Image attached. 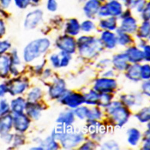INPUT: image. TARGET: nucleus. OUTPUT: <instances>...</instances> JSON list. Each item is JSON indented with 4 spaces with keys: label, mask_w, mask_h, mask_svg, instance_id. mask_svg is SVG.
Instances as JSON below:
<instances>
[{
    "label": "nucleus",
    "mask_w": 150,
    "mask_h": 150,
    "mask_svg": "<svg viewBox=\"0 0 150 150\" xmlns=\"http://www.w3.org/2000/svg\"><path fill=\"white\" fill-rule=\"evenodd\" d=\"M78 46L81 56L90 58L102 51L103 45L102 41L94 37L82 36L78 40Z\"/></svg>",
    "instance_id": "obj_1"
},
{
    "label": "nucleus",
    "mask_w": 150,
    "mask_h": 150,
    "mask_svg": "<svg viewBox=\"0 0 150 150\" xmlns=\"http://www.w3.org/2000/svg\"><path fill=\"white\" fill-rule=\"evenodd\" d=\"M50 46L47 39H39L31 42L25 49L24 58L27 62H30L45 53Z\"/></svg>",
    "instance_id": "obj_2"
},
{
    "label": "nucleus",
    "mask_w": 150,
    "mask_h": 150,
    "mask_svg": "<svg viewBox=\"0 0 150 150\" xmlns=\"http://www.w3.org/2000/svg\"><path fill=\"white\" fill-rule=\"evenodd\" d=\"M106 107H108L109 113L112 115L114 122L118 126H122L127 122L129 112L126 108L122 106L120 102H112Z\"/></svg>",
    "instance_id": "obj_3"
},
{
    "label": "nucleus",
    "mask_w": 150,
    "mask_h": 150,
    "mask_svg": "<svg viewBox=\"0 0 150 150\" xmlns=\"http://www.w3.org/2000/svg\"><path fill=\"white\" fill-rule=\"evenodd\" d=\"M98 14L102 17H115L122 14V6L117 0H111L100 7Z\"/></svg>",
    "instance_id": "obj_4"
},
{
    "label": "nucleus",
    "mask_w": 150,
    "mask_h": 150,
    "mask_svg": "<svg viewBox=\"0 0 150 150\" xmlns=\"http://www.w3.org/2000/svg\"><path fill=\"white\" fill-rule=\"evenodd\" d=\"M56 45L62 51L71 54L76 51V42L71 37L68 35L61 36L57 40Z\"/></svg>",
    "instance_id": "obj_5"
},
{
    "label": "nucleus",
    "mask_w": 150,
    "mask_h": 150,
    "mask_svg": "<svg viewBox=\"0 0 150 150\" xmlns=\"http://www.w3.org/2000/svg\"><path fill=\"white\" fill-rule=\"evenodd\" d=\"M117 87V82L114 79L102 78L97 79L94 84L96 91L101 93H109L113 91Z\"/></svg>",
    "instance_id": "obj_6"
},
{
    "label": "nucleus",
    "mask_w": 150,
    "mask_h": 150,
    "mask_svg": "<svg viewBox=\"0 0 150 150\" xmlns=\"http://www.w3.org/2000/svg\"><path fill=\"white\" fill-rule=\"evenodd\" d=\"M61 144L64 148L70 149L76 146L83 140V136L78 133H67L60 137Z\"/></svg>",
    "instance_id": "obj_7"
},
{
    "label": "nucleus",
    "mask_w": 150,
    "mask_h": 150,
    "mask_svg": "<svg viewBox=\"0 0 150 150\" xmlns=\"http://www.w3.org/2000/svg\"><path fill=\"white\" fill-rule=\"evenodd\" d=\"M61 102L72 108H76L85 103L84 96L78 93H70L63 96Z\"/></svg>",
    "instance_id": "obj_8"
},
{
    "label": "nucleus",
    "mask_w": 150,
    "mask_h": 150,
    "mask_svg": "<svg viewBox=\"0 0 150 150\" xmlns=\"http://www.w3.org/2000/svg\"><path fill=\"white\" fill-rule=\"evenodd\" d=\"M43 18V11L40 10H35L30 13L25 21V27L27 29L35 28Z\"/></svg>",
    "instance_id": "obj_9"
},
{
    "label": "nucleus",
    "mask_w": 150,
    "mask_h": 150,
    "mask_svg": "<svg viewBox=\"0 0 150 150\" xmlns=\"http://www.w3.org/2000/svg\"><path fill=\"white\" fill-rule=\"evenodd\" d=\"M66 91V83L62 79L56 80L49 89L50 96L54 98L63 96Z\"/></svg>",
    "instance_id": "obj_10"
},
{
    "label": "nucleus",
    "mask_w": 150,
    "mask_h": 150,
    "mask_svg": "<svg viewBox=\"0 0 150 150\" xmlns=\"http://www.w3.org/2000/svg\"><path fill=\"white\" fill-rule=\"evenodd\" d=\"M100 4L98 1L95 0H90L85 4L83 10L85 15L90 19H94L96 14L98 13Z\"/></svg>",
    "instance_id": "obj_11"
},
{
    "label": "nucleus",
    "mask_w": 150,
    "mask_h": 150,
    "mask_svg": "<svg viewBox=\"0 0 150 150\" xmlns=\"http://www.w3.org/2000/svg\"><path fill=\"white\" fill-rule=\"evenodd\" d=\"M128 61L134 63L141 62L144 59V52L136 47H131L126 52Z\"/></svg>",
    "instance_id": "obj_12"
},
{
    "label": "nucleus",
    "mask_w": 150,
    "mask_h": 150,
    "mask_svg": "<svg viewBox=\"0 0 150 150\" xmlns=\"http://www.w3.org/2000/svg\"><path fill=\"white\" fill-rule=\"evenodd\" d=\"M137 25L135 19L132 17H127L124 18L121 22L120 30L122 32L126 33H133L137 30Z\"/></svg>",
    "instance_id": "obj_13"
},
{
    "label": "nucleus",
    "mask_w": 150,
    "mask_h": 150,
    "mask_svg": "<svg viewBox=\"0 0 150 150\" xmlns=\"http://www.w3.org/2000/svg\"><path fill=\"white\" fill-rule=\"evenodd\" d=\"M101 39L103 44L109 49L114 48L117 43V36L109 31H106L102 33Z\"/></svg>",
    "instance_id": "obj_14"
},
{
    "label": "nucleus",
    "mask_w": 150,
    "mask_h": 150,
    "mask_svg": "<svg viewBox=\"0 0 150 150\" xmlns=\"http://www.w3.org/2000/svg\"><path fill=\"white\" fill-rule=\"evenodd\" d=\"M17 115L14 118V124L16 129L21 132L26 130L30 124V121L28 118L22 114H16Z\"/></svg>",
    "instance_id": "obj_15"
},
{
    "label": "nucleus",
    "mask_w": 150,
    "mask_h": 150,
    "mask_svg": "<svg viewBox=\"0 0 150 150\" xmlns=\"http://www.w3.org/2000/svg\"><path fill=\"white\" fill-rule=\"evenodd\" d=\"M128 59L126 55V54H120L115 55L112 62L114 66L120 70H125L128 69L129 64H128Z\"/></svg>",
    "instance_id": "obj_16"
},
{
    "label": "nucleus",
    "mask_w": 150,
    "mask_h": 150,
    "mask_svg": "<svg viewBox=\"0 0 150 150\" xmlns=\"http://www.w3.org/2000/svg\"><path fill=\"white\" fill-rule=\"evenodd\" d=\"M141 67L138 64L129 67L126 74L128 78L133 81H139L141 79Z\"/></svg>",
    "instance_id": "obj_17"
},
{
    "label": "nucleus",
    "mask_w": 150,
    "mask_h": 150,
    "mask_svg": "<svg viewBox=\"0 0 150 150\" xmlns=\"http://www.w3.org/2000/svg\"><path fill=\"white\" fill-rule=\"evenodd\" d=\"M81 30V25L76 19H70L66 25V32L71 35H76L79 34Z\"/></svg>",
    "instance_id": "obj_18"
},
{
    "label": "nucleus",
    "mask_w": 150,
    "mask_h": 150,
    "mask_svg": "<svg viewBox=\"0 0 150 150\" xmlns=\"http://www.w3.org/2000/svg\"><path fill=\"white\" fill-rule=\"evenodd\" d=\"M42 110V109L40 106L34 103V102H31V103L27 104V114L31 118L35 120H37L40 117Z\"/></svg>",
    "instance_id": "obj_19"
},
{
    "label": "nucleus",
    "mask_w": 150,
    "mask_h": 150,
    "mask_svg": "<svg viewBox=\"0 0 150 150\" xmlns=\"http://www.w3.org/2000/svg\"><path fill=\"white\" fill-rule=\"evenodd\" d=\"M99 26L108 31L114 30L117 27V19L115 17H110L102 19L100 22Z\"/></svg>",
    "instance_id": "obj_20"
},
{
    "label": "nucleus",
    "mask_w": 150,
    "mask_h": 150,
    "mask_svg": "<svg viewBox=\"0 0 150 150\" xmlns=\"http://www.w3.org/2000/svg\"><path fill=\"white\" fill-rule=\"evenodd\" d=\"M26 84L21 81H14L9 86V91L11 94L15 95L21 93L26 88Z\"/></svg>",
    "instance_id": "obj_21"
},
{
    "label": "nucleus",
    "mask_w": 150,
    "mask_h": 150,
    "mask_svg": "<svg viewBox=\"0 0 150 150\" xmlns=\"http://www.w3.org/2000/svg\"><path fill=\"white\" fill-rule=\"evenodd\" d=\"M127 135L128 142L133 146L136 145L141 137V133L139 131L135 128L130 129L127 131Z\"/></svg>",
    "instance_id": "obj_22"
},
{
    "label": "nucleus",
    "mask_w": 150,
    "mask_h": 150,
    "mask_svg": "<svg viewBox=\"0 0 150 150\" xmlns=\"http://www.w3.org/2000/svg\"><path fill=\"white\" fill-rule=\"evenodd\" d=\"M74 117L73 112L71 110H68L62 112L59 116L57 122L67 125L71 124L74 121Z\"/></svg>",
    "instance_id": "obj_23"
},
{
    "label": "nucleus",
    "mask_w": 150,
    "mask_h": 150,
    "mask_svg": "<svg viewBox=\"0 0 150 150\" xmlns=\"http://www.w3.org/2000/svg\"><path fill=\"white\" fill-rule=\"evenodd\" d=\"M12 118L10 116L7 115L0 118V132L5 133L11 127Z\"/></svg>",
    "instance_id": "obj_24"
},
{
    "label": "nucleus",
    "mask_w": 150,
    "mask_h": 150,
    "mask_svg": "<svg viewBox=\"0 0 150 150\" xmlns=\"http://www.w3.org/2000/svg\"><path fill=\"white\" fill-rule=\"evenodd\" d=\"M98 97L99 94L96 91L91 90L88 93L84 96L85 103L88 105H97L98 100Z\"/></svg>",
    "instance_id": "obj_25"
},
{
    "label": "nucleus",
    "mask_w": 150,
    "mask_h": 150,
    "mask_svg": "<svg viewBox=\"0 0 150 150\" xmlns=\"http://www.w3.org/2000/svg\"><path fill=\"white\" fill-rule=\"evenodd\" d=\"M117 32L118 34V36L117 37V42L120 45L122 46H126L132 42L130 37L126 33L122 32L120 29L118 30Z\"/></svg>",
    "instance_id": "obj_26"
},
{
    "label": "nucleus",
    "mask_w": 150,
    "mask_h": 150,
    "mask_svg": "<svg viewBox=\"0 0 150 150\" xmlns=\"http://www.w3.org/2000/svg\"><path fill=\"white\" fill-rule=\"evenodd\" d=\"M25 107V103L21 98L15 100L11 103L12 109L16 114H22Z\"/></svg>",
    "instance_id": "obj_27"
},
{
    "label": "nucleus",
    "mask_w": 150,
    "mask_h": 150,
    "mask_svg": "<svg viewBox=\"0 0 150 150\" xmlns=\"http://www.w3.org/2000/svg\"><path fill=\"white\" fill-rule=\"evenodd\" d=\"M9 68L8 58L4 56L0 57V76H4L7 74Z\"/></svg>",
    "instance_id": "obj_28"
},
{
    "label": "nucleus",
    "mask_w": 150,
    "mask_h": 150,
    "mask_svg": "<svg viewBox=\"0 0 150 150\" xmlns=\"http://www.w3.org/2000/svg\"><path fill=\"white\" fill-rule=\"evenodd\" d=\"M149 35V22L145 21L141 26L138 33H137V37L139 38H147Z\"/></svg>",
    "instance_id": "obj_29"
},
{
    "label": "nucleus",
    "mask_w": 150,
    "mask_h": 150,
    "mask_svg": "<svg viewBox=\"0 0 150 150\" xmlns=\"http://www.w3.org/2000/svg\"><path fill=\"white\" fill-rule=\"evenodd\" d=\"M112 96L108 93H102L101 94H99L98 100L97 105L102 106H107L111 100Z\"/></svg>",
    "instance_id": "obj_30"
},
{
    "label": "nucleus",
    "mask_w": 150,
    "mask_h": 150,
    "mask_svg": "<svg viewBox=\"0 0 150 150\" xmlns=\"http://www.w3.org/2000/svg\"><path fill=\"white\" fill-rule=\"evenodd\" d=\"M137 120L142 122H145L149 120V109L145 108L142 109L139 113L136 115Z\"/></svg>",
    "instance_id": "obj_31"
},
{
    "label": "nucleus",
    "mask_w": 150,
    "mask_h": 150,
    "mask_svg": "<svg viewBox=\"0 0 150 150\" xmlns=\"http://www.w3.org/2000/svg\"><path fill=\"white\" fill-rule=\"evenodd\" d=\"M121 100L124 104L130 106L134 105L138 99L134 95H124L121 97Z\"/></svg>",
    "instance_id": "obj_32"
},
{
    "label": "nucleus",
    "mask_w": 150,
    "mask_h": 150,
    "mask_svg": "<svg viewBox=\"0 0 150 150\" xmlns=\"http://www.w3.org/2000/svg\"><path fill=\"white\" fill-rule=\"evenodd\" d=\"M89 112V109L86 107L81 106L75 109L74 110V114L76 115L79 118L83 120L85 118H87Z\"/></svg>",
    "instance_id": "obj_33"
},
{
    "label": "nucleus",
    "mask_w": 150,
    "mask_h": 150,
    "mask_svg": "<svg viewBox=\"0 0 150 150\" xmlns=\"http://www.w3.org/2000/svg\"><path fill=\"white\" fill-rule=\"evenodd\" d=\"M43 146L47 149H56L58 148L57 144L52 137H47L42 143Z\"/></svg>",
    "instance_id": "obj_34"
},
{
    "label": "nucleus",
    "mask_w": 150,
    "mask_h": 150,
    "mask_svg": "<svg viewBox=\"0 0 150 150\" xmlns=\"http://www.w3.org/2000/svg\"><path fill=\"white\" fill-rule=\"evenodd\" d=\"M101 117V112L98 108H94L92 110H89L87 118L91 120H98Z\"/></svg>",
    "instance_id": "obj_35"
},
{
    "label": "nucleus",
    "mask_w": 150,
    "mask_h": 150,
    "mask_svg": "<svg viewBox=\"0 0 150 150\" xmlns=\"http://www.w3.org/2000/svg\"><path fill=\"white\" fill-rule=\"evenodd\" d=\"M41 96V91L39 88H35L32 90L28 95V100L31 102H34L37 100Z\"/></svg>",
    "instance_id": "obj_36"
},
{
    "label": "nucleus",
    "mask_w": 150,
    "mask_h": 150,
    "mask_svg": "<svg viewBox=\"0 0 150 150\" xmlns=\"http://www.w3.org/2000/svg\"><path fill=\"white\" fill-rule=\"evenodd\" d=\"M94 28V24L91 21H85L82 22L81 29L84 32H90Z\"/></svg>",
    "instance_id": "obj_37"
},
{
    "label": "nucleus",
    "mask_w": 150,
    "mask_h": 150,
    "mask_svg": "<svg viewBox=\"0 0 150 150\" xmlns=\"http://www.w3.org/2000/svg\"><path fill=\"white\" fill-rule=\"evenodd\" d=\"M141 78L144 79H149L150 75V68L149 65H144L141 68Z\"/></svg>",
    "instance_id": "obj_38"
},
{
    "label": "nucleus",
    "mask_w": 150,
    "mask_h": 150,
    "mask_svg": "<svg viewBox=\"0 0 150 150\" xmlns=\"http://www.w3.org/2000/svg\"><path fill=\"white\" fill-rule=\"evenodd\" d=\"M51 61L52 62V65L55 67H59L60 66V60H61V55L60 53L58 54H55L51 57Z\"/></svg>",
    "instance_id": "obj_39"
},
{
    "label": "nucleus",
    "mask_w": 150,
    "mask_h": 150,
    "mask_svg": "<svg viewBox=\"0 0 150 150\" xmlns=\"http://www.w3.org/2000/svg\"><path fill=\"white\" fill-rule=\"evenodd\" d=\"M57 0H47V8L51 11H55L57 9Z\"/></svg>",
    "instance_id": "obj_40"
},
{
    "label": "nucleus",
    "mask_w": 150,
    "mask_h": 150,
    "mask_svg": "<svg viewBox=\"0 0 150 150\" xmlns=\"http://www.w3.org/2000/svg\"><path fill=\"white\" fill-rule=\"evenodd\" d=\"M103 149H118V145L114 141H109L105 143L102 146Z\"/></svg>",
    "instance_id": "obj_41"
},
{
    "label": "nucleus",
    "mask_w": 150,
    "mask_h": 150,
    "mask_svg": "<svg viewBox=\"0 0 150 150\" xmlns=\"http://www.w3.org/2000/svg\"><path fill=\"white\" fill-rule=\"evenodd\" d=\"M16 6L21 8H26L30 4V0H15Z\"/></svg>",
    "instance_id": "obj_42"
},
{
    "label": "nucleus",
    "mask_w": 150,
    "mask_h": 150,
    "mask_svg": "<svg viewBox=\"0 0 150 150\" xmlns=\"http://www.w3.org/2000/svg\"><path fill=\"white\" fill-rule=\"evenodd\" d=\"M9 110V106L4 101H2L0 104V115L5 114Z\"/></svg>",
    "instance_id": "obj_43"
},
{
    "label": "nucleus",
    "mask_w": 150,
    "mask_h": 150,
    "mask_svg": "<svg viewBox=\"0 0 150 150\" xmlns=\"http://www.w3.org/2000/svg\"><path fill=\"white\" fill-rule=\"evenodd\" d=\"M142 17L145 21H147L149 18V4H146L145 8L142 11Z\"/></svg>",
    "instance_id": "obj_44"
},
{
    "label": "nucleus",
    "mask_w": 150,
    "mask_h": 150,
    "mask_svg": "<svg viewBox=\"0 0 150 150\" xmlns=\"http://www.w3.org/2000/svg\"><path fill=\"white\" fill-rule=\"evenodd\" d=\"M142 90L144 91V93L146 94L147 96H149V82L146 81L144 82L142 84Z\"/></svg>",
    "instance_id": "obj_45"
},
{
    "label": "nucleus",
    "mask_w": 150,
    "mask_h": 150,
    "mask_svg": "<svg viewBox=\"0 0 150 150\" xmlns=\"http://www.w3.org/2000/svg\"><path fill=\"white\" fill-rule=\"evenodd\" d=\"M10 44L6 42L0 43V54L4 52V51L10 47Z\"/></svg>",
    "instance_id": "obj_46"
},
{
    "label": "nucleus",
    "mask_w": 150,
    "mask_h": 150,
    "mask_svg": "<svg viewBox=\"0 0 150 150\" xmlns=\"http://www.w3.org/2000/svg\"><path fill=\"white\" fill-rule=\"evenodd\" d=\"M143 52L144 54V59H145L147 61H149V46H144Z\"/></svg>",
    "instance_id": "obj_47"
},
{
    "label": "nucleus",
    "mask_w": 150,
    "mask_h": 150,
    "mask_svg": "<svg viewBox=\"0 0 150 150\" xmlns=\"http://www.w3.org/2000/svg\"><path fill=\"white\" fill-rule=\"evenodd\" d=\"M7 90V88L5 85H0V97L3 96L6 93Z\"/></svg>",
    "instance_id": "obj_48"
},
{
    "label": "nucleus",
    "mask_w": 150,
    "mask_h": 150,
    "mask_svg": "<svg viewBox=\"0 0 150 150\" xmlns=\"http://www.w3.org/2000/svg\"><path fill=\"white\" fill-rule=\"evenodd\" d=\"M142 0H128L129 5L131 6L132 7L136 6Z\"/></svg>",
    "instance_id": "obj_49"
},
{
    "label": "nucleus",
    "mask_w": 150,
    "mask_h": 150,
    "mask_svg": "<svg viewBox=\"0 0 150 150\" xmlns=\"http://www.w3.org/2000/svg\"><path fill=\"white\" fill-rule=\"evenodd\" d=\"M1 3L3 6L7 7L9 5L11 0H1Z\"/></svg>",
    "instance_id": "obj_50"
},
{
    "label": "nucleus",
    "mask_w": 150,
    "mask_h": 150,
    "mask_svg": "<svg viewBox=\"0 0 150 150\" xmlns=\"http://www.w3.org/2000/svg\"><path fill=\"white\" fill-rule=\"evenodd\" d=\"M144 149H149V138L146 139V141L144 145Z\"/></svg>",
    "instance_id": "obj_51"
},
{
    "label": "nucleus",
    "mask_w": 150,
    "mask_h": 150,
    "mask_svg": "<svg viewBox=\"0 0 150 150\" xmlns=\"http://www.w3.org/2000/svg\"><path fill=\"white\" fill-rule=\"evenodd\" d=\"M112 72L111 70L108 71L107 73H106L105 74H104V76L105 77H109V76H112Z\"/></svg>",
    "instance_id": "obj_52"
},
{
    "label": "nucleus",
    "mask_w": 150,
    "mask_h": 150,
    "mask_svg": "<svg viewBox=\"0 0 150 150\" xmlns=\"http://www.w3.org/2000/svg\"><path fill=\"white\" fill-rule=\"evenodd\" d=\"M3 30H4L3 25L1 23H0V33H3Z\"/></svg>",
    "instance_id": "obj_53"
},
{
    "label": "nucleus",
    "mask_w": 150,
    "mask_h": 150,
    "mask_svg": "<svg viewBox=\"0 0 150 150\" xmlns=\"http://www.w3.org/2000/svg\"><path fill=\"white\" fill-rule=\"evenodd\" d=\"M32 1L34 3H39V1H40V0H32Z\"/></svg>",
    "instance_id": "obj_54"
},
{
    "label": "nucleus",
    "mask_w": 150,
    "mask_h": 150,
    "mask_svg": "<svg viewBox=\"0 0 150 150\" xmlns=\"http://www.w3.org/2000/svg\"><path fill=\"white\" fill-rule=\"evenodd\" d=\"M95 1H97L100 2V1H105V0H95Z\"/></svg>",
    "instance_id": "obj_55"
}]
</instances>
